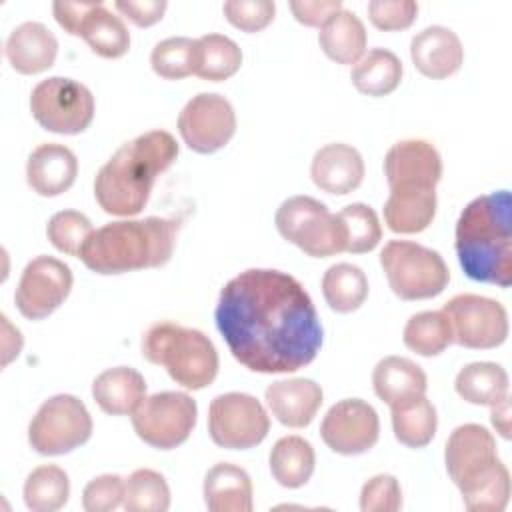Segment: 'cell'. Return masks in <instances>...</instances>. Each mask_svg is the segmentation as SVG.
Returning a JSON list of instances; mask_svg holds the SVG:
<instances>
[{
    "label": "cell",
    "mask_w": 512,
    "mask_h": 512,
    "mask_svg": "<svg viewBox=\"0 0 512 512\" xmlns=\"http://www.w3.org/2000/svg\"><path fill=\"white\" fill-rule=\"evenodd\" d=\"M444 464L460 494L502 466L494 436L480 424H462L452 430L444 446Z\"/></svg>",
    "instance_id": "obj_14"
},
{
    "label": "cell",
    "mask_w": 512,
    "mask_h": 512,
    "mask_svg": "<svg viewBox=\"0 0 512 512\" xmlns=\"http://www.w3.org/2000/svg\"><path fill=\"white\" fill-rule=\"evenodd\" d=\"M310 176L322 192L344 196L362 184L364 160L354 146L332 142L316 150L310 164Z\"/></svg>",
    "instance_id": "obj_19"
},
{
    "label": "cell",
    "mask_w": 512,
    "mask_h": 512,
    "mask_svg": "<svg viewBox=\"0 0 512 512\" xmlns=\"http://www.w3.org/2000/svg\"><path fill=\"white\" fill-rule=\"evenodd\" d=\"M80 36L86 40L90 50L102 58H120L130 48V32L126 24L102 2L88 12L82 22Z\"/></svg>",
    "instance_id": "obj_33"
},
{
    "label": "cell",
    "mask_w": 512,
    "mask_h": 512,
    "mask_svg": "<svg viewBox=\"0 0 512 512\" xmlns=\"http://www.w3.org/2000/svg\"><path fill=\"white\" fill-rule=\"evenodd\" d=\"M492 412H490V422L492 426L496 428V432L502 436V438H510V398H502L500 402H496L494 406H490Z\"/></svg>",
    "instance_id": "obj_49"
},
{
    "label": "cell",
    "mask_w": 512,
    "mask_h": 512,
    "mask_svg": "<svg viewBox=\"0 0 512 512\" xmlns=\"http://www.w3.org/2000/svg\"><path fill=\"white\" fill-rule=\"evenodd\" d=\"M264 400L272 416L288 428H306L318 414L324 392L310 378H288L272 382Z\"/></svg>",
    "instance_id": "obj_18"
},
{
    "label": "cell",
    "mask_w": 512,
    "mask_h": 512,
    "mask_svg": "<svg viewBox=\"0 0 512 512\" xmlns=\"http://www.w3.org/2000/svg\"><path fill=\"white\" fill-rule=\"evenodd\" d=\"M402 340L408 350L424 358L442 354L454 342L450 320L442 310H424L410 316Z\"/></svg>",
    "instance_id": "obj_35"
},
{
    "label": "cell",
    "mask_w": 512,
    "mask_h": 512,
    "mask_svg": "<svg viewBox=\"0 0 512 512\" xmlns=\"http://www.w3.org/2000/svg\"><path fill=\"white\" fill-rule=\"evenodd\" d=\"M176 232L178 222L160 216L108 222L90 234L78 258L104 276L158 268L172 258Z\"/></svg>",
    "instance_id": "obj_4"
},
{
    "label": "cell",
    "mask_w": 512,
    "mask_h": 512,
    "mask_svg": "<svg viewBox=\"0 0 512 512\" xmlns=\"http://www.w3.org/2000/svg\"><path fill=\"white\" fill-rule=\"evenodd\" d=\"M226 20L242 32L264 30L276 14V4L272 0H228L222 6Z\"/></svg>",
    "instance_id": "obj_42"
},
{
    "label": "cell",
    "mask_w": 512,
    "mask_h": 512,
    "mask_svg": "<svg viewBox=\"0 0 512 512\" xmlns=\"http://www.w3.org/2000/svg\"><path fill=\"white\" fill-rule=\"evenodd\" d=\"M418 14L414 0H372L368 2L370 22L384 32L406 30L412 26Z\"/></svg>",
    "instance_id": "obj_44"
},
{
    "label": "cell",
    "mask_w": 512,
    "mask_h": 512,
    "mask_svg": "<svg viewBox=\"0 0 512 512\" xmlns=\"http://www.w3.org/2000/svg\"><path fill=\"white\" fill-rule=\"evenodd\" d=\"M92 92L64 76H52L38 82L30 94V112L34 120L54 134H80L94 118Z\"/></svg>",
    "instance_id": "obj_9"
},
{
    "label": "cell",
    "mask_w": 512,
    "mask_h": 512,
    "mask_svg": "<svg viewBox=\"0 0 512 512\" xmlns=\"http://www.w3.org/2000/svg\"><path fill=\"white\" fill-rule=\"evenodd\" d=\"M288 6L300 24L320 28L342 10L340 0H292Z\"/></svg>",
    "instance_id": "obj_47"
},
{
    "label": "cell",
    "mask_w": 512,
    "mask_h": 512,
    "mask_svg": "<svg viewBox=\"0 0 512 512\" xmlns=\"http://www.w3.org/2000/svg\"><path fill=\"white\" fill-rule=\"evenodd\" d=\"M98 2H54L52 12L56 22L72 36H80L82 22Z\"/></svg>",
    "instance_id": "obj_48"
},
{
    "label": "cell",
    "mask_w": 512,
    "mask_h": 512,
    "mask_svg": "<svg viewBox=\"0 0 512 512\" xmlns=\"http://www.w3.org/2000/svg\"><path fill=\"white\" fill-rule=\"evenodd\" d=\"M178 158V142L166 130H148L124 142L94 178L98 206L112 216H136L144 210L154 180Z\"/></svg>",
    "instance_id": "obj_2"
},
{
    "label": "cell",
    "mask_w": 512,
    "mask_h": 512,
    "mask_svg": "<svg viewBox=\"0 0 512 512\" xmlns=\"http://www.w3.org/2000/svg\"><path fill=\"white\" fill-rule=\"evenodd\" d=\"M124 510L166 512L170 508V488L166 478L150 468H138L124 480Z\"/></svg>",
    "instance_id": "obj_37"
},
{
    "label": "cell",
    "mask_w": 512,
    "mask_h": 512,
    "mask_svg": "<svg viewBox=\"0 0 512 512\" xmlns=\"http://www.w3.org/2000/svg\"><path fill=\"white\" fill-rule=\"evenodd\" d=\"M72 284L74 278L68 264L54 256H36L26 264L18 280L16 308L28 320H42L68 298Z\"/></svg>",
    "instance_id": "obj_15"
},
{
    "label": "cell",
    "mask_w": 512,
    "mask_h": 512,
    "mask_svg": "<svg viewBox=\"0 0 512 512\" xmlns=\"http://www.w3.org/2000/svg\"><path fill=\"white\" fill-rule=\"evenodd\" d=\"M92 396L102 412L126 416L146 398V380L138 370L128 366L108 368L94 378Z\"/></svg>",
    "instance_id": "obj_25"
},
{
    "label": "cell",
    "mask_w": 512,
    "mask_h": 512,
    "mask_svg": "<svg viewBox=\"0 0 512 512\" xmlns=\"http://www.w3.org/2000/svg\"><path fill=\"white\" fill-rule=\"evenodd\" d=\"M4 54L16 72L40 74L54 64L58 40L42 22H22L10 32Z\"/></svg>",
    "instance_id": "obj_22"
},
{
    "label": "cell",
    "mask_w": 512,
    "mask_h": 512,
    "mask_svg": "<svg viewBox=\"0 0 512 512\" xmlns=\"http://www.w3.org/2000/svg\"><path fill=\"white\" fill-rule=\"evenodd\" d=\"M442 312L450 320L454 342L464 348L488 350L508 338V312L498 300L458 294L444 304Z\"/></svg>",
    "instance_id": "obj_12"
},
{
    "label": "cell",
    "mask_w": 512,
    "mask_h": 512,
    "mask_svg": "<svg viewBox=\"0 0 512 512\" xmlns=\"http://www.w3.org/2000/svg\"><path fill=\"white\" fill-rule=\"evenodd\" d=\"M390 410L392 430L400 444L408 448H424L432 442L438 428V416L426 394L402 400L390 406Z\"/></svg>",
    "instance_id": "obj_28"
},
{
    "label": "cell",
    "mask_w": 512,
    "mask_h": 512,
    "mask_svg": "<svg viewBox=\"0 0 512 512\" xmlns=\"http://www.w3.org/2000/svg\"><path fill=\"white\" fill-rule=\"evenodd\" d=\"M380 266L400 300L434 298L450 282L444 258L436 250L410 240L386 242L380 252Z\"/></svg>",
    "instance_id": "obj_6"
},
{
    "label": "cell",
    "mask_w": 512,
    "mask_h": 512,
    "mask_svg": "<svg viewBox=\"0 0 512 512\" xmlns=\"http://www.w3.org/2000/svg\"><path fill=\"white\" fill-rule=\"evenodd\" d=\"M194 42L186 36L160 40L150 54L152 70L164 80H182L194 74Z\"/></svg>",
    "instance_id": "obj_39"
},
{
    "label": "cell",
    "mask_w": 512,
    "mask_h": 512,
    "mask_svg": "<svg viewBox=\"0 0 512 512\" xmlns=\"http://www.w3.org/2000/svg\"><path fill=\"white\" fill-rule=\"evenodd\" d=\"M402 508V488L392 474L372 476L360 492L362 512H396Z\"/></svg>",
    "instance_id": "obj_43"
},
{
    "label": "cell",
    "mask_w": 512,
    "mask_h": 512,
    "mask_svg": "<svg viewBox=\"0 0 512 512\" xmlns=\"http://www.w3.org/2000/svg\"><path fill=\"white\" fill-rule=\"evenodd\" d=\"M198 406L186 392H156L132 412L136 436L152 448L172 450L188 440L196 426Z\"/></svg>",
    "instance_id": "obj_10"
},
{
    "label": "cell",
    "mask_w": 512,
    "mask_h": 512,
    "mask_svg": "<svg viewBox=\"0 0 512 512\" xmlns=\"http://www.w3.org/2000/svg\"><path fill=\"white\" fill-rule=\"evenodd\" d=\"M322 294L330 310L340 314L354 312L368 298V278L356 264H332L322 276Z\"/></svg>",
    "instance_id": "obj_34"
},
{
    "label": "cell",
    "mask_w": 512,
    "mask_h": 512,
    "mask_svg": "<svg viewBox=\"0 0 512 512\" xmlns=\"http://www.w3.org/2000/svg\"><path fill=\"white\" fill-rule=\"evenodd\" d=\"M202 492L210 512H250L254 506L252 480L232 462L214 464L204 476Z\"/></svg>",
    "instance_id": "obj_23"
},
{
    "label": "cell",
    "mask_w": 512,
    "mask_h": 512,
    "mask_svg": "<svg viewBox=\"0 0 512 512\" xmlns=\"http://www.w3.org/2000/svg\"><path fill=\"white\" fill-rule=\"evenodd\" d=\"M270 430V418L260 400L244 392L218 394L208 408V432L216 446L248 450L258 446Z\"/></svg>",
    "instance_id": "obj_11"
},
{
    "label": "cell",
    "mask_w": 512,
    "mask_h": 512,
    "mask_svg": "<svg viewBox=\"0 0 512 512\" xmlns=\"http://www.w3.org/2000/svg\"><path fill=\"white\" fill-rule=\"evenodd\" d=\"M324 444L342 456L364 454L378 442V412L362 398H344L330 406L320 424Z\"/></svg>",
    "instance_id": "obj_16"
},
{
    "label": "cell",
    "mask_w": 512,
    "mask_h": 512,
    "mask_svg": "<svg viewBox=\"0 0 512 512\" xmlns=\"http://www.w3.org/2000/svg\"><path fill=\"white\" fill-rule=\"evenodd\" d=\"M372 388L382 402L394 406L402 400L426 394L428 378L410 358L386 356L374 366Z\"/></svg>",
    "instance_id": "obj_26"
},
{
    "label": "cell",
    "mask_w": 512,
    "mask_h": 512,
    "mask_svg": "<svg viewBox=\"0 0 512 512\" xmlns=\"http://www.w3.org/2000/svg\"><path fill=\"white\" fill-rule=\"evenodd\" d=\"M454 388L468 404L494 406L508 396L510 380L506 370L496 362H472L456 374Z\"/></svg>",
    "instance_id": "obj_30"
},
{
    "label": "cell",
    "mask_w": 512,
    "mask_h": 512,
    "mask_svg": "<svg viewBox=\"0 0 512 512\" xmlns=\"http://www.w3.org/2000/svg\"><path fill=\"white\" fill-rule=\"evenodd\" d=\"M284 240L312 258H328L344 252V228L338 214L312 196L286 198L274 216Z\"/></svg>",
    "instance_id": "obj_7"
},
{
    "label": "cell",
    "mask_w": 512,
    "mask_h": 512,
    "mask_svg": "<svg viewBox=\"0 0 512 512\" xmlns=\"http://www.w3.org/2000/svg\"><path fill=\"white\" fill-rule=\"evenodd\" d=\"M410 58L420 74L444 80L456 74L464 62V48L456 32L446 26H428L410 42Z\"/></svg>",
    "instance_id": "obj_20"
},
{
    "label": "cell",
    "mask_w": 512,
    "mask_h": 512,
    "mask_svg": "<svg viewBox=\"0 0 512 512\" xmlns=\"http://www.w3.org/2000/svg\"><path fill=\"white\" fill-rule=\"evenodd\" d=\"M454 248L470 280L512 284V198L508 190L474 198L460 212Z\"/></svg>",
    "instance_id": "obj_3"
},
{
    "label": "cell",
    "mask_w": 512,
    "mask_h": 512,
    "mask_svg": "<svg viewBox=\"0 0 512 512\" xmlns=\"http://www.w3.org/2000/svg\"><path fill=\"white\" fill-rule=\"evenodd\" d=\"M142 356L164 366L168 376L186 390H202L216 380L218 352L212 340L174 322H156L142 336Z\"/></svg>",
    "instance_id": "obj_5"
},
{
    "label": "cell",
    "mask_w": 512,
    "mask_h": 512,
    "mask_svg": "<svg viewBox=\"0 0 512 512\" xmlns=\"http://www.w3.org/2000/svg\"><path fill=\"white\" fill-rule=\"evenodd\" d=\"M350 80L360 94L386 96L394 92L402 80L400 58L386 48H372L352 66Z\"/></svg>",
    "instance_id": "obj_29"
},
{
    "label": "cell",
    "mask_w": 512,
    "mask_h": 512,
    "mask_svg": "<svg viewBox=\"0 0 512 512\" xmlns=\"http://www.w3.org/2000/svg\"><path fill=\"white\" fill-rule=\"evenodd\" d=\"M338 218L344 228V252L366 254L372 252L382 240L378 214L368 204H348L338 212Z\"/></svg>",
    "instance_id": "obj_38"
},
{
    "label": "cell",
    "mask_w": 512,
    "mask_h": 512,
    "mask_svg": "<svg viewBox=\"0 0 512 512\" xmlns=\"http://www.w3.org/2000/svg\"><path fill=\"white\" fill-rule=\"evenodd\" d=\"M24 504L32 512H56L70 496L68 474L54 464L34 468L24 482Z\"/></svg>",
    "instance_id": "obj_36"
},
{
    "label": "cell",
    "mask_w": 512,
    "mask_h": 512,
    "mask_svg": "<svg viewBox=\"0 0 512 512\" xmlns=\"http://www.w3.org/2000/svg\"><path fill=\"white\" fill-rule=\"evenodd\" d=\"M242 66L240 46L224 34H204L194 42V76L208 82H222Z\"/></svg>",
    "instance_id": "obj_32"
},
{
    "label": "cell",
    "mask_w": 512,
    "mask_h": 512,
    "mask_svg": "<svg viewBox=\"0 0 512 512\" xmlns=\"http://www.w3.org/2000/svg\"><path fill=\"white\" fill-rule=\"evenodd\" d=\"M214 320L232 356L260 374L308 366L324 340L310 294L294 276L274 268H248L228 280Z\"/></svg>",
    "instance_id": "obj_1"
},
{
    "label": "cell",
    "mask_w": 512,
    "mask_h": 512,
    "mask_svg": "<svg viewBox=\"0 0 512 512\" xmlns=\"http://www.w3.org/2000/svg\"><path fill=\"white\" fill-rule=\"evenodd\" d=\"M92 436V416L72 394H56L42 402L28 424V442L42 456L68 454Z\"/></svg>",
    "instance_id": "obj_8"
},
{
    "label": "cell",
    "mask_w": 512,
    "mask_h": 512,
    "mask_svg": "<svg viewBox=\"0 0 512 512\" xmlns=\"http://www.w3.org/2000/svg\"><path fill=\"white\" fill-rule=\"evenodd\" d=\"M92 232L94 228L88 216L76 210L56 212L46 226V236L52 242V246L68 256H80Z\"/></svg>",
    "instance_id": "obj_40"
},
{
    "label": "cell",
    "mask_w": 512,
    "mask_h": 512,
    "mask_svg": "<svg viewBox=\"0 0 512 512\" xmlns=\"http://www.w3.org/2000/svg\"><path fill=\"white\" fill-rule=\"evenodd\" d=\"M124 500V480L118 474H102L92 478L82 492L86 512H112Z\"/></svg>",
    "instance_id": "obj_45"
},
{
    "label": "cell",
    "mask_w": 512,
    "mask_h": 512,
    "mask_svg": "<svg viewBox=\"0 0 512 512\" xmlns=\"http://www.w3.org/2000/svg\"><path fill=\"white\" fill-rule=\"evenodd\" d=\"M510 500V472L502 464L490 478L462 494L470 512H502Z\"/></svg>",
    "instance_id": "obj_41"
},
{
    "label": "cell",
    "mask_w": 512,
    "mask_h": 512,
    "mask_svg": "<svg viewBox=\"0 0 512 512\" xmlns=\"http://www.w3.org/2000/svg\"><path fill=\"white\" fill-rule=\"evenodd\" d=\"M384 176L390 188H436L442 178L440 152L426 140H400L386 152Z\"/></svg>",
    "instance_id": "obj_17"
},
{
    "label": "cell",
    "mask_w": 512,
    "mask_h": 512,
    "mask_svg": "<svg viewBox=\"0 0 512 512\" xmlns=\"http://www.w3.org/2000/svg\"><path fill=\"white\" fill-rule=\"evenodd\" d=\"M166 0H116L114 8L140 28H148L162 20L166 12Z\"/></svg>",
    "instance_id": "obj_46"
},
{
    "label": "cell",
    "mask_w": 512,
    "mask_h": 512,
    "mask_svg": "<svg viewBox=\"0 0 512 512\" xmlns=\"http://www.w3.org/2000/svg\"><path fill=\"white\" fill-rule=\"evenodd\" d=\"M274 480L284 488L304 486L316 466V454L308 440L302 436H284L276 440L268 456Z\"/></svg>",
    "instance_id": "obj_31"
},
{
    "label": "cell",
    "mask_w": 512,
    "mask_h": 512,
    "mask_svg": "<svg viewBox=\"0 0 512 512\" xmlns=\"http://www.w3.org/2000/svg\"><path fill=\"white\" fill-rule=\"evenodd\" d=\"M436 188H390L384 222L396 234H418L436 216Z\"/></svg>",
    "instance_id": "obj_24"
},
{
    "label": "cell",
    "mask_w": 512,
    "mask_h": 512,
    "mask_svg": "<svg viewBox=\"0 0 512 512\" xmlns=\"http://www.w3.org/2000/svg\"><path fill=\"white\" fill-rule=\"evenodd\" d=\"M318 44L336 64L354 66L366 52V28L354 12L342 8L320 28Z\"/></svg>",
    "instance_id": "obj_27"
},
{
    "label": "cell",
    "mask_w": 512,
    "mask_h": 512,
    "mask_svg": "<svg viewBox=\"0 0 512 512\" xmlns=\"http://www.w3.org/2000/svg\"><path fill=\"white\" fill-rule=\"evenodd\" d=\"M178 132L190 150L198 154L218 152L236 132V112L222 94L200 92L180 110Z\"/></svg>",
    "instance_id": "obj_13"
},
{
    "label": "cell",
    "mask_w": 512,
    "mask_h": 512,
    "mask_svg": "<svg viewBox=\"0 0 512 512\" xmlns=\"http://www.w3.org/2000/svg\"><path fill=\"white\" fill-rule=\"evenodd\" d=\"M78 176L76 154L56 142L40 144L34 148L26 162L28 186L44 198L60 196L66 192Z\"/></svg>",
    "instance_id": "obj_21"
}]
</instances>
